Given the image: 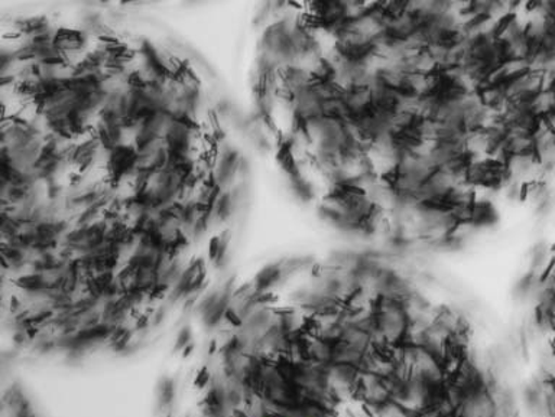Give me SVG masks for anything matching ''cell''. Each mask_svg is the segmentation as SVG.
<instances>
[{
    "label": "cell",
    "instance_id": "obj_1",
    "mask_svg": "<svg viewBox=\"0 0 555 417\" xmlns=\"http://www.w3.org/2000/svg\"><path fill=\"white\" fill-rule=\"evenodd\" d=\"M154 417H518L459 308L380 260L229 279L178 329Z\"/></svg>",
    "mask_w": 555,
    "mask_h": 417
},
{
    "label": "cell",
    "instance_id": "obj_2",
    "mask_svg": "<svg viewBox=\"0 0 555 417\" xmlns=\"http://www.w3.org/2000/svg\"><path fill=\"white\" fill-rule=\"evenodd\" d=\"M2 417H42L15 376L3 373Z\"/></svg>",
    "mask_w": 555,
    "mask_h": 417
}]
</instances>
